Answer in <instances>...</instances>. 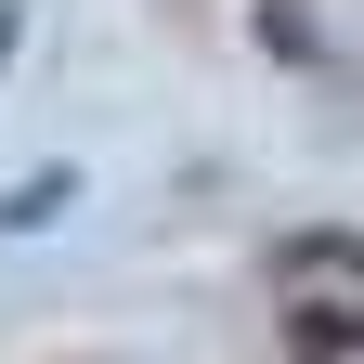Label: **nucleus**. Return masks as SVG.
I'll return each mask as SVG.
<instances>
[{
    "label": "nucleus",
    "mask_w": 364,
    "mask_h": 364,
    "mask_svg": "<svg viewBox=\"0 0 364 364\" xmlns=\"http://www.w3.org/2000/svg\"><path fill=\"white\" fill-rule=\"evenodd\" d=\"M287 287V351L299 364H364V235H299L273 260Z\"/></svg>",
    "instance_id": "obj_1"
}]
</instances>
